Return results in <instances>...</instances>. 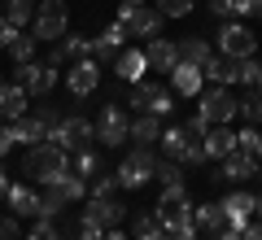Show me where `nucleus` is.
Here are the masks:
<instances>
[{
	"instance_id": "obj_1",
	"label": "nucleus",
	"mask_w": 262,
	"mask_h": 240,
	"mask_svg": "<svg viewBox=\"0 0 262 240\" xmlns=\"http://www.w3.org/2000/svg\"><path fill=\"white\" fill-rule=\"evenodd\" d=\"M206 131H210V122L188 118V122H179V127H166L158 144L166 148V157H175L184 166H196V162H206Z\"/></svg>"
},
{
	"instance_id": "obj_2",
	"label": "nucleus",
	"mask_w": 262,
	"mask_h": 240,
	"mask_svg": "<svg viewBox=\"0 0 262 240\" xmlns=\"http://www.w3.org/2000/svg\"><path fill=\"white\" fill-rule=\"evenodd\" d=\"M70 170V153L66 148H57L53 140H44V144H31L27 157H22V175L35 179V184H57V179Z\"/></svg>"
},
{
	"instance_id": "obj_3",
	"label": "nucleus",
	"mask_w": 262,
	"mask_h": 240,
	"mask_svg": "<svg viewBox=\"0 0 262 240\" xmlns=\"http://www.w3.org/2000/svg\"><path fill=\"white\" fill-rule=\"evenodd\" d=\"M153 214H158L162 231H170V236H179V231L196 227V223H192V201H188V188H184V184L162 188V201L153 205Z\"/></svg>"
},
{
	"instance_id": "obj_4",
	"label": "nucleus",
	"mask_w": 262,
	"mask_h": 240,
	"mask_svg": "<svg viewBox=\"0 0 262 240\" xmlns=\"http://www.w3.org/2000/svg\"><path fill=\"white\" fill-rule=\"evenodd\" d=\"M127 105H131V114H158V118H166V114L175 110V88L153 83V79H140V83H131Z\"/></svg>"
},
{
	"instance_id": "obj_5",
	"label": "nucleus",
	"mask_w": 262,
	"mask_h": 240,
	"mask_svg": "<svg viewBox=\"0 0 262 240\" xmlns=\"http://www.w3.org/2000/svg\"><path fill=\"white\" fill-rule=\"evenodd\" d=\"M196 118L210 122V127H227V122L236 118V96L227 92L223 83L201 88V92H196Z\"/></svg>"
},
{
	"instance_id": "obj_6",
	"label": "nucleus",
	"mask_w": 262,
	"mask_h": 240,
	"mask_svg": "<svg viewBox=\"0 0 262 240\" xmlns=\"http://www.w3.org/2000/svg\"><path fill=\"white\" fill-rule=\"evenodd\" d=\"M70 31V9H66V0H44L31 18V35L39 44H57V39Z\"/></svg>"
},
{
	"instance_id": "obj_7",
	"label": "nucleus",
	"mask_w": 262,
	"mask_h": 240,
	"mask_svg": "<svg viewBox=\"0 0 262 240\" xmlns=\"http://www.w3.org/2000/svg\"><path fill=\"white\" fill-rule=\"evenodd\" d=\"M53 140L57 148H66V153H79V148H92V140H96V127L83 118L79 110H70V114H61V122L53 127Z\"/></svg>"
},
{
	"instance_id": "obj_8",
	"label": "nucleus",
	"mask_w": 262,
	"mask_h": 240,
	"mask_svg": "<svg viewBox=\"0 0 262 240\" xmlns=\"http://www.w3.org/2000/svg\"><path fill=\"white\" fill-rule=\"evenodd\" d=\"M96 140H101L105 148H122L127 144V136H131V114L122 110L118 101H110V105H101V114H96Z\"/></svg>"
},
{
	"instance_id": "obj_9",
	"label": "nucleus",
	"mask_w": 262,
	"mask_h": 240,
	"mask_svg": "<svg viewBox=\"0 0 262 240\" xmlns=\"http://www.w3.org/2000/svg\"><path fill=\"white\" fill-rule=\"evenodd\" d=\"M153 170H158V153L131 144V153L122 157V166H118V184L127 188V192H136V188H144L153 179Z\"/></svg>"
},
{
	"instance_id": "obj_10",
	"label": "nucleus",
	"mask_w": 262,
	"mask_h": 240,
	"mask_svg": "<svg viewBox=\"0 0 262 240\" xmlns=\"http://www.w3.org/2000/svg\"><path fill=\"white\" fill-rule=\"evenodd\" d=\"M219 53L232 57V61L253 57V53H258V35H253L245 22H223V27H219Z\"/></svg>"
},
{
	"instance_id": "obj_11",
	"label": "nucleus",
	"mask_w": 262,
	"mask_h": 240,
	"mask_svg": "<svg viewBox=\"0 0 262 240\" xmlns=\"http://www.w3.org/2000/svg\"><path fill=\"white\" fill-rule=\"evenodd\" d=\"M66 88H70V96H75V101L92 96L96 88H101V61H96V57L70 61V66H66Z\"/></svg>"
},
{
	"instance_id": "obj_12",
	"label": "nucleus",
	"mask_w": 262,
	"mask_h": 240,
	"mask_svg": "<svg viewBox=\"0 0 262 240\" xmlns=\"http://www.w3.org/2000/svg\"><path fill=\"white\" fill-rule=\"evenodd\" d=\"M118 22L127 27V35H140V39H153L162 31V13L149 9V5H122L118 9Z\"/></svg>"
},
{
	"instance_id": "obj_13",
	"label": "nucleus",
	"mask_w": 262,
	"mask_h": 240,
	"mask_svg": "<svg viewBox=\"0 0 262 240\" xmlns=\"http://www.w3.org/2000/svg\"><path fill=\"white\" fill-rule=\"evenodd\" d=\"M127 39H131V35H127V27L114 18L105 31H96V35H92V57H96L101 66H114V61H118V53L127 48Z\"/></svg>"
},
{
	"instance_id": "obj_14",
	"label": "nucleus",
	"mask_w": 262,
	"mask_h": 240,
	"mask_svg": "<svg viewBox=\"0 0 262 240\" xmlns=\"http://www.w3.org/2000/svg\"><path fill=\"white\" fill-rule=\"evenodd\" d=\"M83 219H92L96 227H122L127 223V205L118 201V197H88V210H83Z\"/></svg>"
},
{
	"instance_id": "obj_15",
	"label": "nucleus",
	"mask_w": 262,
	"mask_h": 240,
	"mask_svg": "<svg viewBox=\"0 0 262 240\" xmlns=\"http://www.w3.org/2000/svg\"><path fill=\"white\" fill-rule=\"evenodd\" d=\"M210 179H232V184H245V179H258V157L245 153V148H232V153L219 162V170Z\"/></svg>"
},
{
	"instance_id": "obj_16",
	"label": "nucleus",
	"mask_w": 262,
	"mask_h": 240,
	"mask_svg": "<svg viewBox=\"0 0 262 240\" xmlns=\"http://www.w3.org/2000/svg\"><path fill=\"white\" fill-rule=\"evenodd\" d=\"M18 83L27 88V96H48L57 88V70L48 61H27L18 66Z\"/></svg>"
},
{
	"instance_id": "obj_17",
	"label": "nucleus",
	"mask_w": 262,
	"mask_h": 240,
	"mask_svg": "<svg viewBox=\"0 0 262 240\" xmlns=\"http://www.w3.org/2000/svg\"><path fill=\"white\" fill-rule=\"evenodd\" d=\"M5 201H9V210L18 214V219H39V192L27 184V179H18V184H9V192H5Z\"/></svg>"
},
{
	"instance_id": "obj_18",
	"label": "nucleus",
	"mask_w": 262,
	"mask_h": 240,
	"mask_svg": "<svg viewBox=\"0 0 262 240\" xmlns=\"http://www.w3.org/2000/svg\"><path fill=\"white\" fill-rule=\"evenodd\" d=\"M253 210H258V197L253 192H227L223 197V214H227V227H245V223L253 219Z\"/></svg>"
},
{
	"instance_id": "obj_19",
	"label": "nucleus",
	"mask_w": 262,
	"mask_h": 240,
	"mask_svg": "<svg viewBox=\"0 0 262 240\" xmlns=\"http://www.w3.org/2000/svg\"><path fill=\"white\" fill-rule=\"evenodd\" d=\"M144 61H149V70H166V74H170V70L179 66V44L153 35L149 44H144Z\"/></svg>"
},
{
	"instance_id": "obj_20",
	"label": "nucleus",
	"mask_w": 262,
	"mask_h": 240,
	"mask_svg": "<svg viewBox=\"0 0 262 240\" xmlns=\"http://www.w3.org/2000/svg\"><path fill=\"white\" fill-rule=\"evenodd\" d=\"M131 144H136V148H153V144H158V140H162V118H158V114H136V118H131Z\"/></svg>"
},
{
	"instance_id": "obj_21",
	"label": "nucleus",
	"mask_w": 262,
	"mask_h": 240,
	"mask_svg": "<svg viewBox=\"0 0 262 240\" xmlns=\"http://www.w3.org/2000/svg\"><path fill=\"white\" fill-rule=\"evenodd\" d=\"M144 70H149V61H144V48H122L118 61H114V74H118L122 83H140Z\"/></svg>"
},
{
	"instance_id": "obj_22",
	"label": "nucleus",
	"mask_w": 262,
	"mask_h": 240,
	"mask_svg": "<svg viewBox=\"0 0 262 240\" xmlns=\"http://www.w3.org/2000/svg\"><path fill=\"white\" fill-rule=\"evenodd\" d=\"M22 114H27V88L0 83V122H18Z\"/></svg>"
},
{
	"instance_id": "obj_23",
	"label": "nucleus",
	"mask_w": 262,
	"mask_h": 240,
	"mask_svg": "<svg viewBox=\"0 0 262 240\" xmlns=\"http://www.w3.org/2000/svg\"><path fill=\"white\" fill-rule=\"evenodd\" d=\"M201 66H192V61H179L175 70H170V88H175V96H196L201 92Z\"/></svg>"
},
{
	"instance_id": "obj_24",
	"label": "nucleus",
	"mask_w": 262,
	"mask_h": 240,
	"mask_svg": "<svg viewBox=\"0 0 262 240\" xmlns=\"http://www.w3.org/2000/svg\"><path fill=\"white\" fill-rule=\"evenodd\" d=\"M192 223H196V231H223L227 227V214H223V201H201V205H192Z\"/></svg>"
},
{
	"instance_id": "obj_25",
	"label": "nucleus",
	"mask_w": 262,
	"mask_h": 240,
	"mask_svg": "<svg viewBox=\"0 0 262 240\" xmlns=\"http://www.w3.org/2000/svg\"><path fill=\"white\" fill-rule=\"evenodd\" d=\"M232 148H236V131H227V127H210V131H206V157L223 162Z\"/></svg>"
},
{
	"instance_id": "obj_26",
	"label": "nucleus",
	"mask_w": 262,
	"mask_h": 240,
	"mask_svg": "<svg viewBox=\"0 0 262 240\" xmlns=\"http://www.w3.org/2000/svg\"><path fill=\"white\" fill-rule=\"evenodd\" d=\"M66 210H70V197H66L57 184H48L44 192H39V219H61Z\"/></svg>"
},
{
	"instance_id": "obj_27",
	"label": "nucleus",
	"mask_w": 262,
	"mask_h": 240,
	"mask_svg": "<svg viewBox=\"0 0 262 240\" xmlns=\"http://www.w3.org/2000/svg\"><path fill=\"white\" fill-rule=\"evenodd\" d=\"M210 57H214V48L206 44L201 35H184L179 39V61H192V66H206Z\"/></svg>"
},
{
	"instance_id": "obj_28",
	"label": "nucleus",
	"mask_w": 262,
	"mask_h": 240,
	"mask_svg": "<svg viewBox=\"0 0 262 240\" xmlns=\"http://www.w3.org/2000/svg\"><path fill=\"white\" fill-rule=\"evenodd\" d=\"M236 114H241L249 127H262V92L258 88H249L245 96H236Z\"/></svg>"
},
{
	"instance_id": "obj_29",
	"label": "nucleus",
	"mask_w": 262,
	"mask_h": 240,
	"mask_svg": "<svg viewBox=\"0 0 262 240\" xmlns=\"http://www.w3.org/2000/svg\"><path fill=\"white\" fill-rule=\"evenodd\" d=\"M166 231H162V223H158V214H136L131 219V240H162Z\"/></svg>"
},
{
	"instance_id": "obj_30",
	"label": "nucleus",
	"mask_w": 262,
	"mask_h": 240,
	"mask_svg": "<svg viewBox=\"0 0 262 240\" xmlns=\"http://www.w3.org/2000/svg\"><path fill=\"white\" fill-rule=\"evenodd\" d=\"M70 170L75 175H83V179H92V175H101V157H96V148H79V153H70Z\"/></svg>"
},
{
	"instance_id": "obj_31",
	"label": "nucleus",
	"mask_w": 262,
	"mask_h": 240,
	"mask_svg": "<svg viewBox=\"0 0 262 240\" xmlns=\"http://www.w3.org/2000/svg\"><path fill=\"white\" fill-rule=\"evenodd\" d=\"M201 74H206V79H214V83H223V88H232L236 83V74H232V57H210L206 66H201Z\"/></svg>"
},
{
	"instance_id": "obj_32",
	"label": "nucleus",
	"mask_w": 262,
	"mask_h": 240,
	"mask_svg": "<svg viewBox=\"0 0 262 240\" xmlns=\"http://www.w3.org/2000/svg\"><path fill=\"white\" fill-rule=\"evenodd\" d=\"M232 74H236V83L258 88V79H262V61H258V57H241V61H232Z\"/></svg>"
},
{
	"instance_id": "obj_33",
	"label": "nucleus",
	"mask_w": 262,
	"mask_h": 240,
	"mask_svg": "<svg viewBox=\"0 0 262 240\" xmlns=\"http://www.w3.org/2000/svg\"><path fill=\"white\" fill-rule=\"evenodd\" d=\"M35 48H39V39H35V35H22V31H18V39H13L5 53L13 57V66H27V61H35Z\"/></svg>"
},
{
	"instance_id": "obj_34",
	"label": "nucleus",
	"mask_w": 262,
	"mask_h": 240,
	"mask_svg": "<svg viewBox=\"0 0 262 240\" xmlns=\"http://www.w3.org/2000/svg\"><path fill=\"white\" fill-rule=\"evenodd\" d=\"M153 179H158L162 188L184 184V162H175V157H158V170H153Z\"/></svg>"
},
{
	"instance_id": "obj_35",
	"label": "nucleus",
	"mask_w": 262,
	"mask_h": 240,
	"mask_svg": "<svg viewBox=\"0 0 262 240\" xmlns=\"http://www.w3.org/2000/svg\"><path fill=\"white\" fill-rule=\"evenodd\" d=\"M57 188H61V192L70 197V205H75V201H83V197H88V179H83V175H75V170H66V175L57 179Z\"/></svg>"
},
{
	"instance_id": "obj_36",
	"label": "nucleus",
	"mask_w": 262,
	"mask_h": 240,
	"mask_svg": "<svg viewBox=\"0 0 262 240\" xmlns=\"http://www.w3.org/2000/svg\"><path fill=\"white\" fill-rule=\"evenodd\" d=\"M118 188H122L118 175H105V170L88 179V197H118Z\"/></svg>"
},
{
	"instance_id": "obj_37",
	"label": "nucleus",
	"mask_w": 262,
	"mask_h": 240,
	"mask_svg": "<svg viewBox=\"0 0 262 240\" xmlns=\"http://www.w3.org/2000/svg\"><path fill=\"white\" fill-rule=\"evenodd\" d=\"M5 18H9L13 22V27H27V22L31 18H35V0H9V9H5Z\"/></svg>"
},
{
	"instance_id": "obj_38",
	"label": "nucleus",
	"mask_w": 262,
	"mask_h": 240,
	"mask_svg": "<svg viewBox=\"0 0 262 240\" xmlns=\"http://www.w3.org/2000/svg\"><path fill=\"white\" fill-rule=\"evenodd\" d=\"M196 0H158V13L162 18H188Z\"/></svg>"
},
{
	"instance_id": "obj_39",
	"label": "nucleus",
	"mask_w": 262,
	"mask_h": 240,
	"mask_svg": "<svg viewBox=\"0 0 262 240\" xmlns=\"http://www.w3.org/2000/svg\"><path fill=\"white\" fill-rule=\"evenodd\" d=\"M27 240H61V227H57L53 219H35V227H31Z\"/></svg>"
},
{
	"instance_id": "obj_40",
	"label": "nucleus",
	"mask_w": 262,
	"mask_h": 240,
	"mask_svg": "<svg viewBox=\"0 0 262 240\" xmlns=\"http://www.w3.org/2000/svg\"><path fill=\"white\" fill-rule=\"evenodd\" d=\"M31 114H35V118H39V122H44V127H48V136H53V127H57V122H61V110H57V105H35V110H31Z\"/></svg>"
},
{
	"instance_id": "obj_41",
	"label": "nucleus",
	"mask_w": 262,
	"mask_h": 240,
	"mask_svg": "<svg viewBox=\"0 0 262 240\" xmlns=\"http://www.w3.org/2000/svg\"><path fill=\"white\" fill-rule=\"evenodd\" d=\"M206 5H210V13H214V18H223V22L236 18V0H206Z\"/></svg>"
},
{
	"instance_id": "obj_42",
	"label": "nucleus",
	"mask_w": 262,
	"mask_h": 240,
	"mask_svg": "<svg viewBox=\"0 0 262 240\" xmlns=\"http://www.w3.org/2000/svg\"><path fill=\"white\" fill-rule=\"evenodd\" d=\"M0 240H22V231H18V214H5V219H0Z\"/></svg>"
},
{
	"instance_id": "obj_43",
	"label": "nucleus",
	"mask_w": 262,
	"mask_h": 240,
	"mask_svg": "<svg viewBox=\"0 0 262 240\" xmlns=\"http://www.w3.org/2000/svg\"><path fill=\"white\" fill-rule=\"evenodd\" d=\"M236 148L253 153V148H258V127H245V131H236Z\"/></svg>"
},
{
	"instance_id": "obj_44",
	"label": "nucleus",
	"mask_w": 262,
	"mask_h": 240,
	"mask_svg": "<svg viewBox=\"0 0 262 240\" xmlns=\"http://www.w3.org/2000/svg\"><path fill=\"white\" fill-rule=\"evenodd\" d=\"M13 39H18V27H13L9 18H0V48H9Z\"/></svg>"
},
{
	"instance_id": "obj_45",
	"label": "nucleus",
	"mask_w": 262,
	"mask_h": 240,
	"mask_svg": "<svg viewBox=\"0 0 262 240\" xmlns=\"http://www.w3.org/2000/svg\"><path fill=\"white\" fill-rule=\"evenodd\" d=\"M214 240H245V231H241V227H223Z\"/></svg>"
},
{
	"instance_id": "obj_46",
	"label": "nucleus",
	"mask_w": 262,
	"mask_h": 240,
	"mask_svg": "<svg viewBox=\"0 0 262 240\" xmlns=\"http://www.w3.org/2000/svg\"><path fill=\"white\" fill-rule=\"evenodd\" d=\"M236 18H253V0H236Z\"/></svg>"
},
{
	"instance_id": "obj_47",
	"label": "nucleus",
	"mask_w": 262,
	"mask_h": 240,
	"mask_svg": "<svg viewBox=\"0 0 262 240\" xmlns=\"http://www.w3.org/2000/svg\"><path fill=\"white\" fill-rule=\"evenodd\" d=\"M5 192H9V170H5V162H0V201H5Z\"/></svg>"
},
{
	"instance_id": "obj_48",
	"label": "nucleus",
	"mask_w": 262,
	"mask_h": 240,
	"mask_svg": "<svg viewBox=\"0 0 262 240\" xmlns=\"http://www.w3.org/2000/svg\"><path fill=\"white\" fill-rule=\"evenodd\" d=\"M105 240H131V236H127L122 227H110V231H105Z\"/></svg>"
},
{
	"instance_id": "obj_49",
	"label": "nucleus",
	"mask_w": 262,
	"mask_h": 240,
	"mask_svg": "<svg viewBox=\"0 0 262 240\" xmlns=\"http://www.w3.org/2000/svg\"><path fill=\"white\" fill-rule=\"evenodd\" d=\"M253 157H258V162H262V131H258V148H253Z\"/></svg>"
},
{
	"instance_id": "obj_50",
	"label": "nucleus",
	"mask_w": 262,
	"mask_h": 240,
	"mask_svg": "<svg viewBox=\"0 0 262 240\" xmlns=\"http://www.w3.org/2000/svg\"><path fill=\"white\" fill-rule=\"evenodd\" d=\"M253 18H262V0H253Z\"/></svg>"
},
{
	"instance_id": "obj_51",
	"label": "nucleus",
	"mask_w": 262,
	"mask_h": 240,
	"mask_svg": "<svg viewBox=\"0 0 262 240\" xmlns=\"http://www.w3.org/2000/svg\"><path fill=\"white\" fill-rule=\"evenodd\" d=\"M253 214H258V223H262V197H258V210H253Z\"/></svg>"
},
{
	"instance_id": "obj_52",
	"label": "nucleus",
	"mask_w": 262,
	"mask_h": 240,
	"mask_svg": "<svg viewBox=\"0 0 262 240\" xmlns=\"http://www.w3.org/2000/svg\"><path fill=\"white\" fill-rule=\"evenodd\" d=\"M122 5H144V0H122Z\"/></svg>"
},
{
	"instance_id": "obj_53",
	"label": "nucleus",
	"mask_w": 262,
	"mask_h": 240,
	"mask_svg": "<svg viewBox=\"0 0 262 240\" xmlns=\"http://www.w3.org/2000/svg\"><path fill=\"white\" fill-rule=\"evenodd\" d=\"M162 240H179V236H170V231H166V236H162Z\"/></svg>"
},
{
	"instance_id": "obj_54",
	"label": "nucleus",
	"mask_w": 262,
	"mask_h": 240,
	"mask_svg": "<svg viewBox=\"0 0 262 240\" xmlns=\"http://www.w3.org/2000/svg\"><path fill=\"white\" fill-rule=\"evenodd\" d=\"M258 92H262V79H258Z\"/></svg>"
}]
</instances>
